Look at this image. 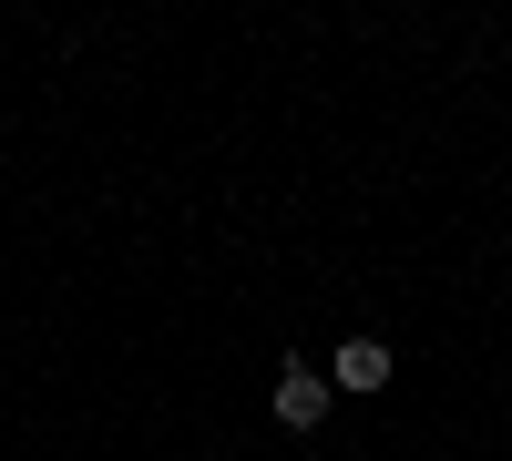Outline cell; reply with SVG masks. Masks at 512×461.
<instances>
[{"mask_svg": "<svg viewBox=\"0 0 512 461\" xmlns=\"http://www.w3.org/2000/svg\"><path fill=\"white\" fill-rule=\"evenodd\" d=\"M277 421L287 431H318L328 421V380H318V369H277Z\"/></svg>", "mask_w": 512, "mask_h": 461, "instance_id": "1", "label": "cell"}, {"mask_svg": "<svg viewBox=\"0 0 512 461\" xmlns=\"http://www.w3.org/2000/svg\"><path fill=\"white\" fill-rule=\"evenodd\" d=\"M328 380H338V390H379V380H390V349H379V339H338Z\"/></svg>", "mask_w": 512, "mask_h": 461, "instance_id": "2", "label": "cell"}]
</instances>
